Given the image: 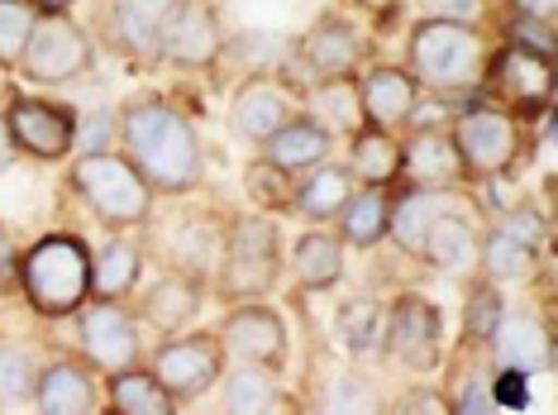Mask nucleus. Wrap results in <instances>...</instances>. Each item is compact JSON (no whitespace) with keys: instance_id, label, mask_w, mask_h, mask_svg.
Returning a JSON list of instances; mask_svg holds the SVG:
<instances>
[{"instance_id":"obj_1","label":"nucleus","mask_w":558,"mask_h":415,"mask_svg":"<svg viewBox=\"0 0 558 415\" xmlns=\"http://www.w3.org/2000/svg\"><path fill=\"white\" fill-rule=\"evenodd\" d=\"M120 115V154L154 186V196H192L206 182V148L196 124L162 96H134Z\"/></svg>"},{"instance_id":"obj_2","label":"nucleus","mask_w":558,"mask_h":415,"mask_svg":"<svg viewBox=\"0 0 558 415\" xmlns=\"http://www.w3.org/2000/svg\"><path fill=\"white\" fill-rule=\"evenodd\" d=\"M487 34L482 24L459 20H421L405 44V72L415 77L421 91L435 100H459L482 91V72H487Z\"/></svg>"},{"instance_id":"obj_3","label":"nucleus","mask_w":558,"mask_h":415,"mask_svg":"<svg viewBox=\"0 0 558 415\" xmlns=\"http://www.w3.org/2000/svg\"><path fill=\"white\" fill-rule=\"evenodd\" d=\"M15 286L48 320L77 316L92 296V244L82 234H44L29 254H20Z\"/></svg>"},{"instance_id":"obj_4","label":"nucleus","mask_w":558,"mask_h":415,"mask_svg":"<svg viewBox=\"0 0 558 415\" xmlns=\"http://www.w3.org/2000/svg\"><path fill=\"white\" fill-rule=\"evenodd\" d=\"M282 277V230L268 210H248V216H234L230 230H225V258L215 268L210 286L220 301H263Z\"/></svg>"},{"instance_id":"obj_5","label":"nucleus","mask_w":558,"mask_h":415,"mask_svg":"<svg viewBox=\"0 0 558 415\" xmlns=\"http://www.w3.org/2000/svg\"><path fill=\"white\" fill-rule=\"evenodd\" d=\"M68 182L106 230H138V224L154 216V186L138 178V168L120 154V148L77 154Z\"/></svg>"},{"instance_id":"obj_6","label":"nucleus","mask_w":558,"mask_h":415,"mask_svg":"<svg viewBox=\"0 0 558 415\" xmlns=\"http://www.w3.org/2000/svg\"><path fill=\"white\" fill-rule=\"evenodd\" d=\"M482 91H492V106L511 110L515 120L549 115L558 77H554V53L530 44H501L487 53V72H482Z\"/></svg>"},{"instance_id":"obj_7","label":"nucleus","mask_w":558,"mask_h":415,"mask_svg":"<svg viewBox=\"0 0 558 415\" xmlns=\"http://www.w3.org/2000/svg\"><path fill=\"white\" fill-rule=\"evenodd\" d=\"M138 230H148V248H154V258L168 272H186L210 286V277L225 258V230H230V220L215 216L206 206V210H177L172 220L148 216Z\"/></svg>"},{"instance_id":"obj_8","label":"nucleus","mask_w":558,"mask_h":415,"mask_svg":"<svg viewBox=\"0 0 558 415\" xmlns=\"http://www.w3.org/2000/svg\"><path fill=\"white\" fill-rule=\"evenodd\" d=\"M453 144H459V158L468 168V182H497L520 162L525 154V134H520V120L501 106H468L459 120L449 124Z\"/></svg>"},{"instance_id":"obj_9","label":"nucleus","mask_w":558,"mask_h":415,"mask_svg":"<svg viewBox=\"0 0 558 415\" xmlns=\"http://www.w3.org/2000/svg\"><path fill=\"white\" fill-rule=\"evenodd\" d=\"M15 68L39 86L82 82L86 72L96 68V48H92V39H86L82 24L68 20V10H58V15H39V24H34V34H29V44H24Z\"/></svg>"},{"instance_id":"obj_10","label":"nucleus","mask_w":558,"mask_h":415,"mask_svg":"<svg viewBox=\"0 0 558 415\" xmlns=\"http://www.w3.org/2000/svg\"><path fill=\"white\" fill-rule=\"evenodd\" d=\"M77 334H82V358L106 377L120 368H134V363L144 358V344H138V310H130L124 301L86 296L77 310Z\"/></svg>"},{"instance_id":"obj_11","label":"nucleus","mask_w":558,"mask_h":415,"mask_svg":"<svg viewBox=\"0 0 558 415\" xmlns=\"http://www.w3.org/2000/svg\"><path fill=\"white\" fill-rule=\"evenodd\" d=\"M444 349V320L421 292H401L387 306V330H383V354L405 373H429L439 368Z\"/></svg>"},{"instance_id":"obj_12","label":"nucleus","mask_w":558,"mask_h":415,"mask_svg":"<svg viewBox=\"0 0 558 415\" xmlns=\"http://www.w3.org/2000/svg\"><path fill=\"white\" fill-rule=\"evenodd\" d=\"M154 377L172 392V401H196L201 392H210L215 377L225 373V349H220V334H168L162 344L154 349Z\"/></svg>"},{"instance_id":"obj_13","label":"nucleus","mask_w":558,"mask_h":415,"mask_svg":"<svg viewBox=\"0 0 558 415\" xmlns=\"http://www.w3.org/2000/svg\"><path fill=\"white\" fill-rule=\"evenodd\" d=\"M5 124L15 134V148L24 158L39 162H58L72 154L77 144V110L58 106V100H39V96H15L5 110Z\"/></svg>"},{"instance_id":"obj_14","label":"nucleus","mask_w":558,"mask_h":415,"mask_svg":"<svg viewBox=\"0 0 558 415\" xmlns=\"http://www.w3.org/2000/svg\"><path fill=\"white\" fill-rule=\"evenodd\" d=\"M158 58L177 68H215L225 58V24L215 0H177V10L162 24Z\"/></svg>"},{"instance_id":"obj_15","label":"nucleus","mask_w":558,"mask_h":415,"mask_svg":"<svg viewBox=\"0 0 558 415\" xmlns=\"http://www.w3.org/2000/svg\"><path fill=\"white\" fill-rule=\"evenodd\" d=\"M453 210H468V216H473L477 200L468 196L463 186H411V182H401L397 192H391L387 234L397 239V248H405V254H421L429 224H435L439 216H453Z\"/></svg>"},{"instance_id":"obj_16","label":"nucleus","mask_w":558,"mask_h":415,"mask_svg":"<svg viewBox=\"0 0 558 415\" xmlns=\"http://www.w3.org/2000/svg\"><path fill=\"white\" fill-rule=\"evenodd\" d=\"M291 115H296V91H291V82L272 77V72H258V77L239 82V91L230 100V134L239 144L258 148L263 138H272Z\"/></svg>"},{"instance_id":"obj_17","label":"nucleus","mask_w":558,"mask_h":415,"mask_svg":"<svg viewBox=\"0 0 558 415\" xmlns=\"http://www.w3.org/2000/svg\"><path fill=\"white\" fill-rule=\"evenodd\" d=\"M220 349L230 363H268V368H282L287 325L263 301H239L230 316L220 320Z\"/></svg>"},{"instance_id":"obj_18","label":"nucleus","mask_w":558,"mask_h":415,"mask_svg":"<svg viewBox=\"0 0 558 415\" xmlns=\"http://www.w3.org/2000/svg\"><path fill=\"white\" fill-rule=\"evenodd\" d=\"M411 186H463L468 168L459 158V144H453L449 124H411V134L401 138V178Z\"/></svg>"},{"instance_id":"obj_19","label":"nucleus","mask_w":558,"mask_h":415,"mask_svg":"<svg viewBox=\"0 0 558 415\" xmlns=\"http://www.w3.org/2000/svg\"><path fill=\"white\" fill-rule=\"evenodd\" d=\"M363 53H367L363 34L353 29L349 20H339V15H320V20H315L311 29L296 39V62L311 72L315 82H325V77H349V72H359Z\"/></svg>"},{"instance_id":"obj_20","label":"nucleus","mask_w":558,"mask_h":415,"mask_svg":"<svg viewBox=\"0 0 558 415\" xmlns=\"http://www.w3.org/2000/svg\"><path fill=\"white\" fill-rule=\"evenodd\" d=\"M359 96H363V120L377 124V130H405L415 115H421V100L425 91L415 86V77L405 68H387V62H377V68H367L359 77Z\"/></svg>"},{"instance_id":"obj_21","label":"nucleus","mask_w":558,"mask_h":415,"mask_svg":"<svg viewBox=\"0 0 558 415\" xmlns=\"http://www.w3.org/2000/svg\"><path fill=\"white\" fill-rule=\"evenodd\" d=\"M29 406L44 415H96L106 406L96 387V368L86 358H53L34 382Z\"/></svg>"},{"instance_id":"obj_22","label":"nucleus","mask_w":558,"mask_h":415,"mask_svg":"<svg viewBox=\"0 0 558 415\" xmlns=\"http://www.w3.org/2000/svg\"><path fill=\"white\" fill-rule=\"evenodd\" d=\"M201 286L206 282L162 268V277L144 292V301H138V320H148L158 334H182L186 325L201 316V306H206V292H201Z\"/></svg>"},{"instance_id":"obj_23","label":"nucleus","mask_w":558,"mask_h":415,"mask_svg":"<svg viewBox=\"0 0 558 415\" xmlns=\"http://www.w3.org/2000/svg\"><path fill=\"white\" fill-rule=\"evenodd\" d=\"M220 382V411L225 415H272L287 411V392H282V368L268 363H234Z\"/></svg>"},{"instance_id":"obj_24","label":"nucleus","mask_w":558,"mask_h":415,"mask_svg":"<svg viewBox=\"0 0 558 415\" xmlns=\"http://www.w3.org/2000/svg\"><path fill=\"white\" fill-rule=\"evenodd\" d=\"M329 148H335V134H329L315 115L296 110V115H291L272 138H263V144H258V158H268L272 168H282V172L296 178V172H306V168H315V162H325Z\"/></svg>"},{"instance_id":"obj_25","label":"nucleus","mask_w":558,"mask_h":415,"mask_svg":"<svg viewBox=\"0 0 558 415\" xmlns=\"http://www.w3.org/2000/svg\"><path fill=\"white\" fill-rule=\"evenodd\" d=\"M477 224L468 210H453V216H439L435 224H429V234H425V244H421V254L415 258H425L435 272L444 277H468V272H477Z\"/></svg>"},{"instance_id":"obj_26","label":"nucleus","mask_w":558,"mask_h":415,"mask_svg":"<svg viewBox=\"0 0 558 415\" xmlns=\"http://www.w3.org/2000/svg\"><path fill=\"white\" fill-rule=\"evenodd\" d=\"M492 354L501 368L515 373H549L554 368V334L549 325L530 320V316H501L497 334H492Z\"/></svg>"},{"instance_id":"obj_27","label":"nucleus","mask_w":558,"mask_h":415,"mask_svg":"<svg viewBox=\"0 0 558 415\" xmlns=\"http://www.w3.org/2000/svg\"><path fill=\"white\" fill-rule=\"evenodd\" d=\"M138 277H144V248L124 239V230H106V244L92 248V296L130 301Z\"/></svg>"},{"instance_id":"obj_28","label":"nucleus","mask_w":558,"mask_h":415,"mask_svg":"<svg viewBox=\"0 0 558 415\" xmlns=\"http://www.w3.org/2000/svg\"><path fill=\"white\" fill-rule=\"evenodd\" d=\"M353 172L344 168V162H315V168H306V178L296 182V192H291V210H296L301 220L311 224H335V216L344 210V200L353 196Z\"/></svg>"},{"instance_id":"obj_29","label":"nucleus","mask_w":558,"mask_h":415,"mask_svg":"<svg viewBox=\"0 0 558 415\" xmlns=\"http://www.w3.org/2000/svg\"><path fill=\"white\" fill-rule=\"evenodd\" d=\"M177 10V0H110V20H116V39L130 58L158 62L162 24Z\"/></svg>"},{"instance_id":"obj_30","label":"nucleus","mask_w":558,"mask_h":415,"mask_svg":"<svg viewBox=\"0 0 558 415\" xmlns=\"http://www.w3.org/2000/svg\"><path fill=\"white\" fill-rule=\"evenodd\" d=\"M291 272H296L301 292H325V286H335L339 277H344V239L335 230H306L296 234V244H291Z\"/></svg>"},{"instance_id":"obj_31","label":"nucleus","mask_w":558,"mask_h":415,"mask_svg":"<svg viewBox=\"0 0 558 415\" xmlns=\"http://www.w3.org/2000/svg\"><path fill=\"white\" fill-rule=\"evenodd\" d=\"M387 210H391V186H353L344 210L335 216V234L349 248H367L373 254L387 239Z\"/></svg>"},{"instance_id":"obj_32","label":"nucleus","mask_w":558,"mask_h":415,"mask_svg":"<svg viewBox=\"0 0 558 415\" xmlns=\"http://www.w3.org/2000/svg\"><path fill=\"white\" fill-rule=\"evenodd\" d=\"M359 186H391L401 178V138L377 124H363L359 134H349V162Z\"/></svg>"},{"instance_id":"obj_33","label":"nucleus","mask_w":558,"mask_h":415,"mask_svg":"<svg viewBox=\"0 0 558 415\" xmlns=\"http://www.w3.org/2000/svg\"><path fill=\"white\" fill-rule=\"evenodd\" d=\"M106 406L116 415H172L177 401L172 392L154 377V368H120L110 373V387H106Z\"/></svg>"},{"instance_id":"obj_34","label":"nucleus","mask_w":558,"mask_h":415,"mask_svg":"<svg viewBox=\"0 0 558 415\" xmlns=\"http://www.w3.org/2000/svg\"><path fill=\"white\" fill-rule=\"evenodd\" d=\"M539 248H530L520 234H511L506 224H492L487 234L477 239V272L487 282H525L535 272Z\"/></svg>"},{"instance_id":"obj_35","label":"nucleus","mask_w":558,"mask_h":415,"mask_svg":"<svg viewBox=\"0 0 558 415\" xmlns=\"http://www.w3.org/2000/svg\"><path fill=\"white\" fill-rule=\"evenodd\" d=\"M306 115H315L325 124L329 134H359L363 130V96H359V77H325V82H315L311 86V110Z\"/></svg>"},{"instance_id":"obj_36","label":"nucleus","mask_w":558,"mask_h":415,"mask_svg":"<svg viewBox=\"0 0 558 415\" xmlns=\"http://www.w3.org/2000/svg\"><path fill=\"white\" fill-rule=\"evenodd\" d=\"M335 330L349 344V354H383V330H387V306L377 296H349L335 310Z\"/></svg>"},{"instance_id":"obj_37","label":"nucleus","mask_w":558,"mask_h":415,"mask_svg":"<svg viewBox=\"0 0 558 415\" xmlns=\"http://www.w3.org/2000/svg\"><path fill=\"white\" fill-rule=\"evenodd\" d=\"M506 316V301L497 286L482 277V282L468 292V306H463V344L468 349H487L492 344V334H497V325Z\"/></svg>"},{"instance_id":"obj_38","label":"nucleus","mask_w":558,"mask_h":415,"mask_svg":"<svg viewBox=\"0 0 558 415\" xmlns=\"http://www.w3.org/2000/svg\"><path fill=\"white\" fill-rule=\"evenodd\" d=\"M34 354L24 344H0V406H29L34 401Z\"/></svg>"},{"instance_id":"obj_39","label":"nucleus","mask_w":558,"mask_h":415,"mask_svg":"<svg viewBox=\"0 0 558 415\" xmlns=\"http://www.w3.org/2000/svg\"><path fill=\"white\" fill-rule=\"evenodd\" d=\"M244 186L248 196L258 200V210H291V192H296V178L282 168H272L268 158H253L244 168Z\"/></svg>"},{"instance_id":"obj_40","label":"nucleus","mask_w":558,"mask_h":415,"mask_svg":"<svg viewBox=\"0 0 558 415\" xmlns=\"http://www.w3.org/2000/svg\"><path fill=\"white\" fill-rule=\"evenodd\" d=\"M39 15L44 10H34L29 0H0V68H15L20 62Z\"/></svg>"},{"instance_id":"obj_41","label":"nucleus","mask_w":558,"mask_h":415,"mask_svg":"<svg viewBox=\"0 0 558 415\" xmlns=\"http://www.w3.org/2000/svg\"><path fill=\"white\" fill-rule=\"evenodd\" d=\"M120 144V115L116 110H92V115H77V144L72 154H106V148Z\"/></svg>"},{"instance_id":"obj_42","label":"nucleus","mask_w":558,"mask_h":415,"mask_svg":"<svg viewBox=\"0 0 558 415\" xmlns=\"http://www.w3.org/2000/svg\"><path fill=\"white\" fill-rule=\"evenodd\" d=\"M497 224H506V230H511V234H520L530 248H539V254H549V220H544L535 206H515V210H506V216H501Z\"/></svg>"},{"instance_id":"obj_43","label":"nucleus","mask_w":558,"mask_h":415,"mask_svg":"<svg viewBox=\"0 0 558 415\" xmlns=\"http://www.w3.org/2000/svg\"><path fill=\"white\" fill-rule=\"evenodd\" d=\"M325 406H329V411H377V392H373V387H363L359 377L344 373L335 387H329Z\"/></svg>"},{"instance_id":"obj_44","label":"nucleus","mask_w":558,"mask_h":415,"mask_svg":"<svg viewBox=\"0 0 558 415\" xmlns=\"http://www.w3.org/2000/svg\"><path fill=\"white\" fill-rule=\"evenodd\" d=\"M425 20H459V24H482L487 0H415Z\"/></svg>"},{"instance_id":"obj_45","label":"nucleus","mask_w":558,"mask_h":415,"mask_svg":"<svg viewBox=\"0 0 558 415\" xmlns=\"http://www.w3.org/2000/svg\"><path fill=\"white\" fill-rule=\"evenodd\" d=\"M492 401H501V406H530V387H525V373H515V368H501L497 373V382H492Z\"/></svg>"},{"instance_id":"obj_46","label":"nucleus","mask_w":558,"mask_h":415,"mask_svg":"<svg viewBox=\"0 0 558 415\" xmlns=\"http://www.w3.org/2000/svg\"><path fill=\"white\" fill-rule=\"evenodd\" d=\"M492 406V382H468L459 396L449 401V411H459V415H468V411H487Z\"/></svg>"},{"instance_id":"obj_47","label":"nucleus","mask_w":558,"mask_h":415,"mask_svg":"<svg viewBox=\"0 0 558 415\" xmlns=\"http://www.w3.org/2000/svg\"><path fill=\"white\" fill-rule=\"evenodd\" d=\"M15 277H20V248L10 244L5 230H0V292H10V286H15Z\"/></svg>"},{"instance_id":"obj_48","label":"nucleus","mask_w":558,"mask_h":415,"mask_svg":"<svg viewBox=\"0 0 558 415\" xmlns=\"http://www.w3.org/2000/svg\"><path fill=\"white\" fill-rule=\"evenodd\" d=\"M401 411H435V415H449V396H439V392H405L401 396Z\"/></svg>"},{"instance_id":"obj_49","label":"nucleus","mask_w":558,"mask_h":415,"mask_svg":"<svg viewBox=\"0 0 558 415\" xmlns=\"http://www.w3.org/2000/svg\"><path fill=\"white\" fill-rule=\"evenodd\" d=\"M344 5L363 10V15H373V20H391V15H397V0H344Z\"/></svg>"},{"instance_id":"obj_50","label":"nucleus","mask_w":558,"mask_h":415,"mask_svg":"<svg viewBox=\"0 0 558 415\" xmlns=\"http://www.w3.org/2000/svg\"><path fill=\"white\" fill-rule=\"evenodd\" d=\"M20 158V148H15V134H10V124L5 115H0V172H10V162Z\"/></svg>"},{"instance_id":"obj_51","label":"nucleus","mask_w":558,"mask_h":415,"mask_svg":"<svg viewBox=\"0 0 558 415\" xmlns=\"http://www.w3.org/2000/svg\"><path fill=\"white\" fill-rule=\"evenodd\" d=\"M29 5H34V10H44V15H58V10H68L72 0H29Z\"/></svg>"}]
</instances>
